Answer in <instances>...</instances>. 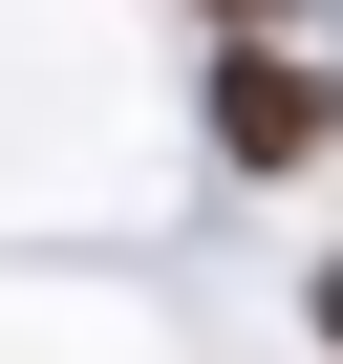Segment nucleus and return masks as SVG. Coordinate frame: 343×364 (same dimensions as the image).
Returning a JSON list of instances; mask_svg holds the SVG:
<instances>
[{"label": "nucleus", "instance_id": "1", "mask_svg": "<svg viewBox=\"0 0 343 364\" xmlns=\"http://www.w3.org/2000/svg\"><path fill=\"white\" fill-rule=\"evenodd\" d=\"M322 150H343V65L322 43H215V171L236 193H300Z\"/></svg>", "mask_w": 343, "mask_h": 364}, {"label": "nucleus", "instance_id": "2", "mask_svg": "<svg viewBox=\"0 0 343 364\" xmlns=\"http://www.w3.org/2000/svg\"><path fill=\"white\" fill-rule=\"evenodd\" d=\"M194 22H215V43H300V0H194Z\"/></svg>", "mask_w": 343, "mask_h": 364}, {"label": "nucleus", "instance_id": "3", "mask_svg": "<svg viewBox=\"0 0 343 364\" xmlns=\"http://www.w3.org/2000/svg\"><path fill=\"white\" fill-rule=\"evenodd\" d=\"M300 343H322V364H343V257H300Z\"/></svg>", "mask_w": 343, "mask_h": 364}]
</instances>
